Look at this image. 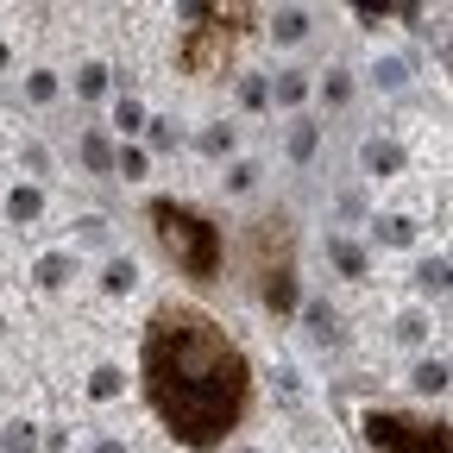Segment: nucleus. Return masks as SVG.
<instances>
[{
  "instance_id": "f257e3e1",
  "label": "nucleus",
  "mask_w": 453,
  "mask_h": 453,
  "mask_svg": "<svg viewBox=\"0 0 453 453\" xmlns=\"http://www.w3.org/2000/svg\"><path fill=\"white\" fill-rule=\"evenodd\" d=\"M139 396L183 453H220L252 422L258 372L214 309L196 296H164L139 327Z\"/></svg>"
},
{
  "instance_id": "f03ea898",
  "label": "nucleus",
  "mask_w": 453,
  "mask_h": 453,
  "mask_svg": "<svg viewBox=\"0 0 453 453\" xmlns=\"http://www.w3.org/2000/svg\"><path fill=\"white\" fill-rule=\"evenodd\" d=\"M145 226L157 252L170 258V271H177L196 296L220 290L226 283V265H234V240H226V220L189 196H151L145 202Z\"/></svg>"
},
{
  "instance_id": "7ed1b4c3",
  "label": "nucleus",
  "mask_w": 453,
  "mask_h": 453,
  "mask_svg": "<svg viewBox=\"0 0 453 453\" xmlns=\"http://www.w3.org/2000/svg\"><path fill=\"white\" fill-rule=\"evenodd\" d=\"M240 265L246 283L271 321H290L303 303V240H296V214L290 208H258L240 234Z\"/></svg>"
},
{
  "instance_id": "20e7f679",
  "label": "nucleus",
  "mask_w": 453,
  "mask_h": 453,
  "mask_svg": "<svg viewBox=\"0 0 453 453\" xmlns=\"http://www.w3.org/2000/svg\"><path fill=\"white\" fill-rule=\"evenodd\" d=\"M189 26L177 32V70L189 82H220L226 70H234L240 44L252 38V7H189L183 13Z\"/></svg>"
},
{
  "instance_id": "39448f33",
  "label": "nucleus",
  "mask_w": 453,
  "mask_h": 453,
  "mask_svg": "<svg viewBox=\"0 0 453 453\" xmlns=\"http://www.w3.org/2000/svg\"><path fill=\"white\" fill-rule=\"evenodd\" d=\"M359 441L365 453H453L447 416H428V410H365Z\"/></svg>"
}]
</instances>
